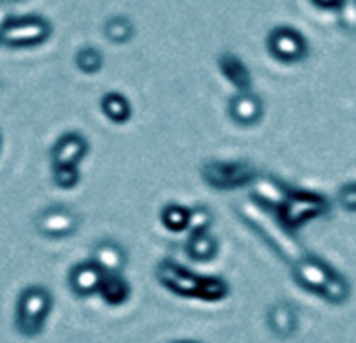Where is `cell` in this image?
Returning a JSON list of instances; mask_svg holds the SVG:
<instances>
[{
	"mask_svg": "<svg viewBox=\"0 0 356 343\" xmlns=\"http://www.w3.org/2000/svg\"><path fill=\"white\" fill-rule=\"evenodd\" d=\"M50 308H52V296L46 287L40 285L25 287L17 302V315H15L17 331L25 337H38L44 331Z\"/></svg>",
	"mask_w": 356,
	"mask_h": 343,
	"instance_id": "6da1fadb",
	"label": "cell"
},
{
	"mask_svg": "<svg viewBox=\"0 0 356 343\" xmlns=\"http://www.w3.org/2000/svg\"><path fill=\"white\" fill-rule=\"evenodd\" d=\"M52 33V25L40 15L8 17L0 25V44L6 48H35L42 46Z\"/></svg>",
	"mask_w": 356,
	"mask_h": 343,
	"instance_id": "7a4b0ae2",
	"label": "cell"
},
{
	"mask_svg": "<svg viewBox=\"0 0 356 343\" xmlns=\"http://www.w3.org/2000/svg\"><path fill=\"white\" fill-rule=\"evenodd\" d=\"M77 227H79V217L67 206H50L35 217V229L44 237L63 240L73 235Z\"/></svg>",
	"mask_w": 356,
	"mask_h": 343,
	"instance_id": "3957f363",
	"label": "cell"
},
{
	"mask_svg": "<svg viewBox=\"0 0 356 343\" xmlns=\"http://www.w3.org/2000/svg\"><path fill=\"white\" fill-rule=\"evenodd\" d=\"M244 215L248 217V219H252L254 221V225H259L261 227V231L273 242V246L288 258V260H292V262H296V260H300L302 258V250H300V246L294 242V237L290 235V233H286L280 225H275V223H271L269 221V217H265L261 210H257V208H252L250 204L248 206H244Z\"/></svg>",
	"mask_w": 356,
	"mask_h": 343,
	"instance_id": "277c9868",
	"label": "cell"
},
{
	"mask_svg": "<svg viewBox=\"0 0 356 343\" xmlns=\"http://www.w3.org/2000/svg\"><path fill=\"white\" fill-rule=\"evenodd\" d=\"M90 150L88 140L77 133L69 131L56 140V144L50 150V162L52 165H79Z\"/></svg>",
	"mask_w": 356,
	"mask_h": 343,
	"instance_id": "5b68a950",
	"label": "cell"
},
{
	"mask_svg": "<svg viewBox=\"0 0 356 343\" xmlns=\"http://www.w3.org/2000/svg\"><path fill=\"white\" fill-rule=\"evenodd\" d=\"M159 275V281L163 285H167L171 292L175 294H181V296H196L200 294V285H202V277H196L188 271H184L181 267L177 265H171V262H163L156 271Z\"/></svg>",
	"mask_w": 356,
	"mask_h": 343,
	"instance_id": "8992f818",
	"label": "cell"
},
{
	"mask_svg": "<svg viewBox=\"0 0 356 343\" xmlns=\"http://www.w3.org/2000/svg\"><path fill=\"white\" fill-rule=\"evenodd\" d=\"M102 277H104V273H102V269L94 260L79 262L69 273V287H71V292L75 296L90 298V296L98 294Z\"/></svg>",
	"mask_w": 356,
	"mask_h": 343,
	"instance_id": "52a82bcc",
	"label": "cell"
},
{
	"mask_svg": "<svg viewBox=\"0 0 356 343\" xmlns=\"http://www.w3.org/2000/svg\"><path fill=\"white\" fill-rule=\"evenodd\" d=\"M323 208H325V204H323L319 198L298 194V196L286 198V202H284V217H286V223H288V225L298 227L302 221H307V219L319 215Z\"/></svg>",
	"mask_w": 356,
	"mask_h": 343,
	"instance_id": "ba28073f",
	"label": "cell"
},
{
	"mask_svg": "<svg viewBox=\"0 0 356 343\" xmlns=\"http://www.w3.org/2000/svg\"><path fill=\"white\" fill-rule=\"evenodd\" d=\"M269 46H271V52L275 56H280L282 60H286V62L298 60L305 54V40L292 29L273 31L271 40H269Z\"/></svg>",
	"mask_w": 356,
	"mask_h": 343,
	"instance_id": "9c48e42d",
	"label": "cell"
},
{
	"mask_svg": "<svg viewBox=\"0 0 356 343\" xmlns=\"http://www.w3.org/2000/svg\"><path fill=\"white\" fill-rule=\"evenodd\" d=\"M294 275H296V279H298L302 285L321 292L334 273H332L323 262H319V260H315V258H305V256H302L300 260H296Z\"/></svg>",
	"mask_w": 356,
	"mask_h": 343,
	"instance_id": "30bf717a",
	"label": "cell"
},
{
	"mask_svg": "<svg viewBox=\"0 0 356 343\" xmlns=\"http://www.w3.org/2000/svg\"><path fill=\"white\" fill-rule=\"evenodd\" d=\"M92 260L102 269V273H121L127 262V256H125V250L117 242L104 240L94 246Z\"/></svg>",
	"mask_w": 356,
	"mask_h": 343,
	"instance_id": "8fae6325",
	"label": "cell"
},
{
	"mask_svg": "<svg viewBox=\"0 0 356 343\" xmlns=\"http://www.w3.org/2000/svg\"><path fill=\"white\" fill-rule=\"evenodd\" d=\"M131 287L129 283L121 277V273H104L98 296L108 304V306H121L129 300Z\"/></svg>",
	"mask_w": 356,
	"mask_h": 343,
	"instance_id": "7c38bea8",
	"label": "cell"
},
{
	"mask_svg": "<svg viewBox=\"0 0 356 343\" xmlns=\"http://www.w3.org/2000/svg\"><path fill=\"white\" fill-rule=\"evenodd\" d=\"M204 175L209 177V181L213 183V185H238V183H244V181H248V177H250V169H246V167H242V165H219V167H215V165H211L207 171H204Z\"/></svg>",
	"mask_w": 356,
	"mask_h": 343,
	"instance_id": "4fadbf2b",
	"label": "cell"
},
{
	"mask_svg": "<svg viewBox=\"0 0 356 343\" xmlns=\"http://www.w3.org/2000/svg\"><path fill=\"white\" fill-rule=\"evenodd\" d=\"M100 110L102 115L113 121V123H125L129 121L131 117V104L129 100L119 94V92H106L102 98H100Z\"/></svg>",
	"mask_w": 356,
	"mask_h": 343,
	"instance_id": "5bb4252c",
	"label": "cell"
},
{
	"mask_svg": "<svg viewBox=\"0 0 356 343\" xmlns=\"http://www.w3.org/2000/svg\"><path fill=\"white\" fill-rule=\"evenodd\" d=\"M269 323H271V329L282 335V337H288L294 327H296V319H294V310L288 306V304H277L271 308L269 312Z\"/></svg>",
	"mask_w": 356,
	"mask_h": 343,
	"instance_id": "9a60e30c",
	"label": "cell"
},
{
	"mask_svg": "<svg viewBox=\"0 0 356 343\" xmlns=\"http://www.w3.org/2000/svg\"><path fill=\"white\" fill-rule=\"evenodd\" d=\"M215 252H217V244L207 231L192 233V237L188 242V254L194 260H211L215 256Z\"/></svg>",
	"mask_w": 356,
	"mask_h": 343,
	"instance_id": "2e32d148",
	"label": "cell"
},
{
	"mask_svg": "<svg viewBox=\"0 0 356 343\" xmlns=\"http://www.w3.org/2000/svg\"><path fill=\"white\" fill-rule=\"evenodd\" d=\"M232 115L240 123H254L261 115V104L252 96H238L232 102Z\"/></svg>",
	"mask_w": 356,
	"mask_h": 343,
	"instance_id": "e0dca14e",
	"label": "cell"
},
{
	"mask_svg": "<svg viewBox=\"0 0 356 343\" xmlns=\"http://www.w3.org/2000/svg\"><path fill=\"white\" fill-rule=\"evenodd\" d=\"M104 35L113 44H125L134 37V23L127 17H111L104 23Z\"/></svg>",
	"mask_w": 356,
	"mask_h": 343,
	"instance_id": "ac0fdd59",
	"label": "cell"
},
{
	"mask_svg": "<svg viewBox=\"0 0 356 343\" xmlns=\"http://www.w3.org/2000/svg\"><path fill=\"white\" fill-rule=\"evenodd\" d=\"M102 62H104L102 52L96 50V48H92V46H83V48H79L77 54H75V65H77V69H79L81 73H88V75L98 73V71L102 69Z\"/></svg>",
	"mask_w": 356,
	"mask_h": 343,
	"instance_id": "d6986e66",
	"label": "cell"
},
{
	"mask_svg": "<svg viewBox=\"0 0 356 343\" xmlns=\"http://www.w3.org/2000/svg\"><path fill=\"white\" fill-rule=\"evenodd\" d=\"M81 179L77 165H52V183L60 190H73Z\"/></svg>",
	"mask_w": 356,
	"mask_h": 343,
	"instance_id": "ffe728a7",
	"label": "cell"
},
{
	"mask_svg": "<svg viewBox=\"0 0 356 343\" xmlns=\"http://www.w3.org/2000/svg\"><path fill=\"white\" fill-rule=\"evenodd\" d=\"M161 219H163V225H165L169 231H184V229H188L190 212H188L186 208L177 206V204H169V206L163 210Z\"/></svg>",
	"mask_w": 356,
	"mask_h": 343,
	"instance_id": "44dd1931",
	"label": "cell"
},
{
	"mask_svg": "<svg viewBox=\"0 0 356 343\" xmlns=\"http://www.w3.org/2000/svg\"><path fill=\"white\" fill-rule=\"evenodd\" d=\"M257 194L261 200L265 202H271V204H284L286 202V192L282 185H277L275 181H269V179H263L257 183Z\"/></svg>",
	"mask_w": 356,
	"mask_h": 343,
	"instance_id": "7402d4cb",
	"label": "cell"
},
{
	"mask_svg": "<svg viewBox=\"0 0 356 343\" xmlns=\"http://www.w3.org/2000/svg\"><path fill=\"white\" fill-rule=\"evenodd\" d=\"M321 294H323L330 302H334V304H342V302L348 298V283H346L342 277L332 275V277H330V281L325 283V287L321 290Z\"/></svg>",
	"mask_w": 356,
	"mask_h": 343,
	"instance_id": "603a6c76",
	"label": "cell"
},
{
	"mask_svg": "<svg viewBox=\"0 0 356 343\" xmlns=\"http://www.w3.org/2000/svg\"><path fill=\"white\" fill-rule=\"evenodd\" d=\"M225 294H227V285L223 281H219V279H202L198 298H204V300H221V298H225Z\"/></svg>",
	"mask_w": 356,
	"mask_h": 343,
	"instance_id": "cb8c5ba5",
	"label": "cell"
},
{
	"mask_svg": "<svg viewBox=\"0 0 356 343\" xmlns=\"http://www.w3.org/2000/svg\"><path fill=\"white\" fill-rule=\"evenodd\" d=\"M340 21L344 27L356 29V0H346L340 6Z\"/></svg>",
	"mask_w": 356,
	"mask_h": 343,
	"instance_id": "d4e9b609",
	"label": "cell"
},
{
	"mask_svg": "<svg viewBox=\"0 0 356 343\" xmlns=\"http://www.w3.org/2000/svg\"><path fill=\"white\" fill-rule=\"evenodd\" d=\"M209 223H211V215H209L207 210L198 208V210H192V212H190V223H188V227L192 229V233L204 231V229L209 227Z\"/></svg>",
	"mask_w": 356,
	"mask_h": 343,
	"instance_id": "484cf974",
	"label": "cell"
},
{
	"mask_svg": "<svg viewBox=\"0 0 356 343\" xmlns=\"http://www.w3.org/2000/svg\"><path fill=\"white\" fill-rule=\"evenodd\" d=\"M340 200H342V204H344L346 208H356V185L346 187V190L342 192Z\"/></svg>",
	"mask_w": 356,
	"mask_h": 343,
	"instance_id": "4316f807",
	"label": "cell"
},
{
	"mask_svg": "<svg viewBox=\"0 0 356 343\" xmlns=\"http://www.w3.org/2000/svg\"><path fill=\"white\" fill-rule=\"evenodd\" d=\"M344 0H315V4L319 6H325V8H336V6H342Z\"/></svg>",
	"mask_w": 356,
	"mask_h": 343,
	"instance_id": "83f0119b",
	"label": "cell"
},
{
	"mask_svg": "<svg viewBox=\"0 0 356 343\" xmlns=\"http://www.w3.org/2000/svg\"><path fill=\"white\" fill-rule=\"evenodd\" d=\"M10 2H23V0H10Z\"/></svg>",
	"mask_w": 356,
	"mask_h": 343,
	"instance_id": "f1b7e54d",
	"label": "cell"
},
{
	"mask_svg": "<svg viewBox=\"0 0 356 343\" xmlns=\"http://www.w3.org/2000/svg\"><path fill=\"white\" fill-rule=\"evenodd\" d=\"M0 146H2V137H0Z\"/></svg>",
	"mask_w": 356,
	"mask_h": 343,
	"instance_id": "f546056e",
	"label": "cell"
}]
</instances>
